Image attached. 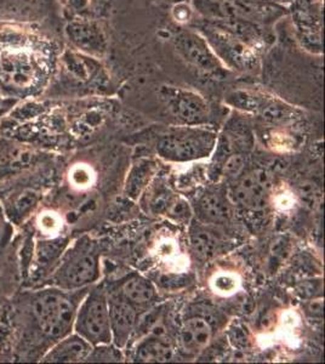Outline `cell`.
I'll list each match as a JSON object with an SVG mask.
<instances>
[{
	"label": "cell",
	"instance_id": "6da1fadb",
	"mask_svg": "<svg viewBox=\"0 0 325 364\" xmlns=\"http://www.w3.org/2000/svg\"><path fill=\"white\" fill-rule=\"evenodd\" d=\"M55 287L22 295V336L50 346L73 331L75 312L84 295Z\"/></svg>",
	"mask_w": 325,
	"mask_h": 364
},
{
	"label": "cell",
	"instance_id": "7a4b0ae2",
	"mask_svg": "<svg viewBox=\"0 0 325 364\" xmlns=\"http://www.w3.org/2000/svg\"><path fill=\"white\" fill-rule=\"evenodd\" d=\"M100 277V252L95 243L82 237L62 252L60 260L51 272L53 287L75 291L82 290Z\"/></svg>",
	"mask_w": 325,
	"mask_h": 364
},
{
	"label": "cell",
	"instance_id": "3957f363",
	"mask_svg": "<svg viewBox=\"0 0 325 364\" xmlns=\"http://www.w3.org/2000/svg\"><path fill=\"white\" fill-rule=\"evenodd\" d=\"M194 28H197L206 37L215 55L227 70L247 73L260 68V46L247 42L244 38L232 33L213 21L204 22Z\"/></svg>",
	"mask_w": 325,
	"mask_h": 364
},
{
	"label": "cell",
	"instance_id": "277c9868",
	"mask_svg": "<svg viewBox=\"0 0 325 364\" xmlns=\"http://www.w3.org/2000/svg\"><path fill=\"white\" fill-rule=\"evenodd\" d=\"M216 135L202 127H176L163 134L156 149L161 157L174 161H188L211 154Z\"/></svg>",
	"mask_w": 325,
	"mask_h": 364
},
{
	"label": "cell",
	"instance_id": "5b68a950",
	"mask_svg": "<svg viewBox=\"0 0 325 364\" xmlns=\"http://www.w3.org/2000/svg\"><path fill=\"white\" fill-rule=\"evenodd\" d=\"M73 331L92 346L112 343L108 296L101 288L84 294L75 312Z\"/></svg>",
	"mask_w": 325,
	"mask_h": 364
},
{
	"label": "cell",
	"instance_id": "8992f818",
	"mask_svg": "<svg viewBox=\"0 0 325 364\" xmlns=\"http://www.w3.org/2000/svg\"><path fill=\"white\" fill-rule=\"evenodd\" d=\"M173 46L177 56L199 73L209 75L226 73V67L218 60L211 44L197 28L183 27L179 29L173 36Z\"/></svg>",
	"mask_w": 325,
	"mask_h": 364
},
{
	"label": "cell",
	"instance_id": "52a82bcc",
	"mask_svg": "<svg viewBox=\"0 0 325 364\" xmlns=\"http://www.w3.org/2000/svg\"><path fill=\"white\" fill-rule=\"evenodd\" d=\"M159 97L168 113L180 125L201 127L209 119V105L197 91L175 85H163L159 89Z\"/></svg>",
	"mask_w": 325,
	"mask_h": 364
},
{
	"label": "cell",
	"instance_id": "ba28073f",
	"mask_svg": "<svg viewBox=\"0 0 325 364\" xmlns=\"http://www.w3.org/2000/svg\"><path fill=\"white\" fill-rule=\"evenodd\" d=\"M66 37L75 50L91 58L107 54L110 39L101 22L87 17H75L66 25Z\"/></svg>",
	"mask_w": 325,
	"mask_h": 364
},
{
	"label": "cell",
	"instance_id": "9c48e42d",
	"mask_svg": "<svg viewBox=\"0 0 325 364\" xmlns=\"http://www.w3.org/2000/svg\"><path fill=\"white\" fill-rule=\"evenodd\" d=\"M232 190L235 202L240 207L259 210L268 203L271 196L272 176L264 169H252L244 171L235 180Z\"/></svg>",
	"mask_w": 325,
	"mask_h": 364
},
{
	"label": "cell",
	"instance_id": "30bf717a",
	"mask_svg": "<svg viewBox=\"0 0 325 364\" xmlns=\"http://www.w3.org/2000/svg\"><path fill=\"white\" fill-rule=\"evenodd\" d=\"M37 78V68L25 54L9 55L0 63V85L11 92L28 91Z\"/></svg>",
	"mask_w": 325,
	"mask_h": 364
},
{
	"label": "cell",
	"instance_id": "8fae6325",
	"mask_svg": "<svg viewBox=\"0 0 325 364\" xmlns=\"http://www.w3.org/2000/svg\"><path fill=\"white\" fill-rule=\"evenodd\" d=\"M108 304L112 341L120 350L128 345L132 333L136 331V326L139 323V314L136 307L120 296L108 298Z\"/></svg>",
	"mask_w": 325,
	"mask_h": 364
},
{
	"label": "cell",
	"instance_id": "7c38bea8",
	"mask_svg": "<svg viewBox=\"0 0 325 364\" xmlns=\"http://www.w3.org/2000/svg\"><path fill=\"white\" fill-rule=\"evenodd\" d=\"M92 345L77 333H70L53 343L41 357L43 363H75L87 360Z\"/></svg>",
	"mask_w": 325,
	"mask_h": 364
},
{
	"label": "cell",
	"instance_id": "4fadbf2b",
	"mask_svg": "<svg viewBox=\"0 0 325 364\" xmlns=\"http://www.w3.org/2000/svg\"><path fill=\"white\" fill-rule=\"evenodd\" d=\"M213 339V329L206 319L202 317H192L183 322L179 343L181 351L187 356H197L204 351Z\"/></svg>",
	"mask_w": 325,
	"mask_h": 364
},
{
	"label": "cell",
	"instance_id": "5bb4252c",
	"mask_svg": "<svg viewBox=\"0 0 325 364\" xmlns=\"http://www.w3.org/2000/svg\"><path fill=\"white\" fill-rule=\"evenodd\" d=\"M120 298L132 304V306L144 307L156 298V289L147 278L134 274L120 287Z\"/></svg>",
	"mask_w": 325,
	"mask_h": 364
},
{
	"label": "cell",
	"instance_id": "9a60e30c",
	"mask_svg": "<svg viewBox=\"0 0 325 364\" xmlns=\"http://www.w3.org/2000/svg\"><path fill=\"white\" fill-rule=\"evenodd\" d=\"M198 209L203 219L213 224H223L232 215L230 202L218 191H209L203 195L198 202Z\"/></svg>",
	"mask_w": 325,
	"mask_h": 364
},
{
	"label": "cell",
	"instance_id": "2e32d148",
	"mask_svg": "<svg viewBox=\"0 0 325 364\" xmlns=\"http://www.w3.org/2000/svg\"><path fill=\"white\" fill-rule=\"evenodd\" d=\"M173 356V348L166 336H149L141 340L135 350L136 362H166Z\"/></svg>",
	"mask_w": 325,
	"mask_h": 364
},
{
	"label": "cell",
	"instance_id": "e0dca14e",
	"mask_svg": "<svg viewBox=\"0 0 325 364\" xmlns=\"http://www.w3.org/2000/svg\"><path fill=\"white\" fill-rule=\"evenodd\" d=\"M62 63L73 78L78 80H89L91 77H95L102 68L99 58H91L82 54L77 50H67L62 56Z\"/></svg>",
	"mask_w": 325,
	"mask_h": 364
},
{
	"label": "cell",
	"instance_id": "ac0fdd59",
	"mask_svg": "<svg viewBox=\"0 0 325 364\" xmlns=\"http://www.w3.org/2000/svg\"><path fill=\"white\" fill-rule=\"evenodd\" d=\"M191 245L198 257L208 259L216 252L218 240L213 232L203 226H196L191 230Z\"/></svg>",
	"mask_w": 325,
	"mask_h": 364
},
{
	"label": "cell",
	"instance_id": "d6986e66",
	"mask_svg": "<svg viewBox=\"0 0 325 364\" xmlns=\"http://www.w3.org/2000/svg\"><path fill=\"white\" fill-rule=\"evenodd\" d=\"M36 226L41 236L55 238V235L61 230V219L53 211H41L36 220Z\"/></svg>",
	"mask_w": 325,
	"mask_h": 364
},
{
	"label": "cell",
	"instance_id": "ffe728a7",
	"mask_svg": "<svg viewBox=\"0 0 325 364\" xmlns=\"http://www.w3.org/2000/svg\"><path fill=\"white\" fill-rule=\"evenodd\" d=\"M87 362H119L122 360L119 348L117 346H110V343H103V345H96L92 346L89 356L87 358Z\"/></svg>",
	"mask_w": 325,
	"mask_h": 364
},
{
	"label": "cell",
	"instance_id": "44dd1931",
	"mask_svg": "<svg viewBox=\"0 0 325 364\" xmlns=\"http://www.w3.org/2000/svg\"><path fill=\"white\" fill-rule=\"evenodd\" d=\"M245 166L247 159L244 158L243 154H232L223 166V176L230 181H235L245 171Z\"/></svg>",
	"mask_w": 325,
	"mask_h": 364
},
{
	"label": "cell",
	"instance_id": "7402d4cb",
	"mask_svg": "<svg viewBox=\"0 0 325 364\" xmlns=\"http://www.w3.org/2000/svg\"><path fill=\"white\" fill-rule=\"evenodd\" d=\"M194 8L186 1H179L171 9V16L179 25L187 26L193 20Z\"/></svg>",
	"mask_w": 325,
	"mask_h": 364
},
{
	"label": "cell",
	"instance_id": "603a6c76",
	"mask_svg": "<svg viewBox=\"0 0 325 364\" xmlns=\"http://www.w3.org/2000/svg\"><path fill=\"white\" fill-rule=\"evenodd\" d=\"M70 181L75 185V186L84 187L87 186L89 181H90V174L85 168L82 166H77L75 169L70 171Z\"/></svg>",
	"mask_w": 325,
	"mask_h": 364
},
{
	"label": "cell",
	"instance_id": "cb8c5ba5",
	"mask_svg": "<svg viewBox=\"0 0 325 364\" xmlns=\"http://www.w3.org/2000/svg\"><path fill=\"white\" fill-rule=\"evenodd\" d=\"M91 0H67V8L70 9V11L75 14V15H82L87 13L90 8Z\"/></svg>",
	"mask_w": 325,
	"mask_h": 364
},
{
	"label": "cell",
	"instance_id": "d4e9b609",
	"mask_svg": "<svg viewBox=\"0 0 325 364\" xmlns=\"http://www.w3.org/2000/svg\"><path fill=\"white\" fill-rule=\"evenodd\" d=\"M268 1H271V3L277 5V6L283 8V6H292V5H294L295 3H297V0H268Z\"/></svg>",
	"mask_w": 325,
	"mask_h": 364
},
{
	"label": "cell",
	"instance_id": "484cf974",
	"mask_svg": "<svg viewBox=\"0 0 325 364\" xmlns=\"http://www.w3.org/2000/svg\"><path fill=\"white\" fill-rule=\"evenodd\" d=\"M62 5H66L67 0H58Z\"/></svg>",
	"mask_w": 325,
	"mask_h": 364
},
{
	"label": "cell",
	"instance_id": "4316f807",
	"mask_svg": "<svg viewBox=\"0 0 325 364\" xmlns=\"http://www.w3.org/2000/svg\"><path fill=\"white\" fill-rule=\"evenodd\" d=\"M3 215V209L0 208V216Z\"/></svg>",
	"mask_w": 325,
	"mask_h": 364
}]
</instances>
